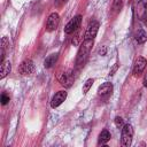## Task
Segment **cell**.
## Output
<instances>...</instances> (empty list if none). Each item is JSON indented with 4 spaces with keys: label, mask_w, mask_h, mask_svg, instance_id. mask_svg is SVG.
<instances>
[{
    "label": "cell",
    "mask_w": 147,
    "mask_h": 147,
    "mask_svg": "<svg viewBox=\"0 0 147 147\" xmlns=\"http://www.w3.org/2000/svg\"><path fill=\"white\" fill-rule=\"evenodd\" d=\"M92 46H93V39H84L83 44L79 46V49L77 52V57H76L77 67H82L85 64Z\"/></svg>",
    "instance_id": "1"
},
{
    "label": "cell",
    "mask_w": 147,
    "mask_h": 147,
    "mask_svg": "<svg viewBox=\"0 0 147 147\" xmlns=\"http://www.w3.org/2000/svg\"><path fill=\"white\" fill-rule=\"evenodd\" d=\"M133 138V127L131 124H124L121 132V144L124 147H129L132 144Z\"/></svg>",
    "instance_id": "2"
},
{
    "label": "cell",
    "mask_w": 147,
    "mask_h": 147,
    "mask_svg": "<svg viewBox=\"0 0 147 147\" xmlns=\"http://www.w3.org/2000/svg\"><path fill=\"white\" fill-rule=\"evenodd\" d=\"M80 23H82V15H76L75 17H72V18L67 23V25L64 26V32H65L67 34L74 33V32L80 26Z\"/></svg>",
    "instance_id": "3"
},
{
    "label": "cell",
    "mask_w": 147,
    "mask_h": 147,
    "mask_svg": "<svg viewBox=\"0 0 147 147\" xmlns=\"http://www.w3.org/2000/svg\"><path fill=\"white\" fill-rule=\"evenodd\" d=\"M34 70V64H33V61L28 59V60H24L20 67H18V72L23 76H26V75H31Z\"/></svg>",
    "instance_id": "4"
},
{
    "label": "cell",
    "mask_w": 147,
    "mask_h": 147,
    "mask_svg": "<svg viewBox=\"0 0 147 147\" xmlns=\"http://www.w3.org/2000/svg\"><path fill=\"white\" fill-rule=\"evenodd\" d=\"M99 22L96 21H92L90 22L87 29H86V32H85V36H84V39H94L98 31H99Z\"/></svg>",
    "instance_id": "5"
},
{
    "label": "cell",
    "mask_w": 147,
    "mask_h": 147,
    "mask_svg": "<svg viewBox=\"0 0 147 147\" xmlns=\"http://www.w3.org/2000/svg\"><path fill=\"white\" fill-rule=\"evenodd\" d=\"M59 22H60V16H59V14L57 13H52L49 16H48V18H47V22H46V30L47 31H54L56 28H57V25H59Z\"/></svg>",
    "instance_id": "6"
},
{
    "label": "cell",
    "mask_w": 147,
    "mask_h": 147,
    "mask_svg": "<svg viewBox=\"0 0 147 147\" xmlns=\"http://www.w3.org/2000/svg\"><path fill=\"white\" fill-rule=\"evenodd\" d=\"M59 82L62 86L64 87H70L74 83V74L71 71H65V72H62L60 76H59Z\"/></svg>",
    "instance_id": "7"
},
{
    "label": "cell",
    "mask_w": 147,
    "mask_h": 147,
    "mask_svg": "<svg viewBox=\"0 0 147 147\" xmlns=\"http://www.w3.org/2000/svg\"><path fill=\"white\" fill-rule=\"evenodd\" d=\"M147 65V60L142 56H139L136 62H134V65H133V75L134 76H139L146 68Z\"/></svg>",
    "instance_id": "8"
},
{
    "label": "cell",
    "mask_w": 147,
    "mask_h": 147,
    "mask_svg": "<svg viewBox=\"0 0 147 147\" xmlns=\"http://www.w3.org/2000/svg\"><path fill=\"white\" fill-rule=\"evenodd\" d=\"M65 98H67V92H65V91H59V92H56V93L53 95L52 100H51V107H52V108L59 107V106L65 100Z\"/></svg>",
    "instance_id": "9"
},
{
    "label": "cell",
    "mask_w": 147,
    "mask_h": 147,
    "mask_svg": "<svg viewBox=\"0 0 147 147\" xmlns=\"http://www.w3.org/2000/svg\"><path fill=\"white\" fill-rule=\"evenodd\" d=\"M111 93H113V84L109 82H106L98 87V94L102 98H108Z\"/></svg>",
    "instance_id": "10"
},
{
    "label": "cell",
    "mask_w": 147,
    "mask_h": 147,
    "mask_svg": "<svg viewBox=\"0 0 147 147\" xmlns=\"http://www.w3.org/2000/svg\"><path fill=\"white\" fill-rule=\"evenodd\" d=\"M11 70V63L9 61H3L0 67V79H3Z\"/></svg>",
    "instance_id": "11"
},
{
    "label": "cell",
    "mask_w": 147,
    "mask_h": 147,
    "mask_svg": "<svg viewBox=\"0 0 147 147\" xmlns=\"http://www.w3.org/2000/svg\"><path fill=\"white\" fill-rule=\"evenodd\" d=\"M56 61H57V54L55 53V54H51V55H48L45 60H44V67L45 68H52L55 63H56Z\"/></svg>",
    "instance_id": "12"
},
{
    "label": "cell",
    "mask_w": 147,
    "mask_h": 147,
    "mask_svg": "<svg viewBox=\"0 0 147 147\" xmlns=\"http://www.w3.org/2000/svg\"><path fill=\"white\" fill-rule=\"evenodd\" d=\"M110 140V133L108 130H102L99 134V140H98V144L99 145H105L107 144L108 141Z\"/></svg>",
    "instance_id": "13"
},
{
    "label": "cell",
    "mask_w": 147,
    "mask_h": 147,
    "mask_svg": "<svg viewBox=\"0 0 147 147\" xmlns=\"http://www.w3.org/2000/svg\"><path fill=\"white\" fill-rule=\"evenodd\" d=\"M136 40L138 44H144L147 40V32L144 29H138L136 32Z\"/></svg>",
    "instance_id": "14"
},
{
    "label": "cell",
    "mask_w": 147,
    "mask_h": 147,
    "mask_svg": "<svg viewBox=\"0 0 147 147\" xmlns=\"http://www.w3.org/2000/svg\"><path fill=\"white\" fill-rule=\"evenodd\" d=\"M93 79L92 78H90V79H87L85 83H84V86H83V93L84 94H86L88 91H90V88L92 87V85H93Z\"/></svg>",
    "instance_id": "15"
},
{
    "label": "cell",
    "mask_w": 147,
    "mask_h": 147,
    "mask_svg": "<svg viewBox=\"0 0 147 147\" xmlns=\"http://www.w3.org/2000/svg\"><path fill=\"white\" fill-rule=\"evenodd\" d=\"M123 7V1L122 0H114L113 1V9L115 13H118Z\"/></svg>",
    "instance_id": "16"
},
{
    "label": "cell",
    "mask_w": 147,
    "mask_h": 147,
    "mask_svg": "<svg viewBox=\"0 0 147 147\" xmlns=\"http://www.w3.org/2000/svg\"><path fill=\"white\" fill-rule=\"evenodd\" d=\"M9 100H10L9 95H8L6 92H3V93L1 94V103H2V105H6V103L9 102Z\"/></svg>",
    "instance_id": "17"
},
{
    "label": "cell",
    "mask_w": 147,
    "mask_h": 147,
    "mask_svg": "<svg viewBox=\"0 0 147 147\" xmlns=\"http://www.w3.org/2000/svg\"><path fill=\"white\" fill-rule=\"evenodd\" d=\"M115 124H116V126H117V127H123V125H124L123 118H122V117H119V116L115 117Z\"/></svg>",
    "instance_id": "18"
},
{
    "label": "cell",
    "mask_w": 147,
    "mask_h": 147,
    "mask_svg": "<svg viewBox=\"0 0 147 147\" xmlns=\"http://www.w3.org/2000/svg\"><path fill=\"white\" fill-rule=\"evenodd\" d=\"M98 53H99V55H106V53H107V46H101L99 48Z\"/></svg>",
    "instance_id": "19"
},
{
    "label": "cell",
    "mask_w": 147,
    "mask_h": 147,
    "mask_svg": "<svg viewBox=\"0 0 147 147\" xmlns=\"http://www.w3.org/2000/svg\"><path fill=\"white\" fill-rule=\"evenodd\" d=\"M141 21H142V23L147 26V13H146V11H145V14L141 16Z\"/></svg>",
    "instance_id": "20"
},
{
    "label": "cell",
    "mask_w": 147,
    "mask_h": 147,
    "mask_svg": "<svg viewBox=\"0 0 147 147\" xmlns=\"http://www.w3.org/2000/svg\"><path fill=\"white\" fill-rule=\"evenodd\" d=\"M117 68H118V64H115V65L113 67V69L110 70V72H109V75H110V76H113V75H114V74L116 72V70H117Z\"/></svg>",
    "instance_id": "21"
},
{
    "label": "cell",
    "mask_w": 147,
    "mask_h": 147,
    "mask_svg": "<svg viewBox=\"0 0 147 147\" xmlns=\"http://www.w3.org/2000/svg\"><path fill=\"white\" fill-rule=\"evenodd\" d=\"M68 0H55V5L56 6H62L63 3H65Z\"/></svg>",
    "instance_id": "22"
},
{
    "label": "cell",
    "mask_w": 147,
    "mask_h": 147,
    "mask_svg": "<svg viewBox=\"0 0 147 147\" xmlns=\"http://www.w3.org/2000/svg\"><path fill=\"white\" fill-rule=\"evenodd\" d=\"M142 84H144V86H145V87H147V74L144 76V79H142Z\"/></svg>",
    "instance_id": "23"
},
{
    "label": "cell",
    "mask_w": 147,
    "mask_h": 147,
    "mask_svg": "<svg viewBox=\"0 0 147 147\" xmlns=\"http://www.w3.org/2000/svg\"><path fill=\"white\" fill-rule=\"evenodd\" d=\"M145 9H146V13H147V2L145 3Z\"/></svg>",
    "instance_id": "24"
}]
</instances>
